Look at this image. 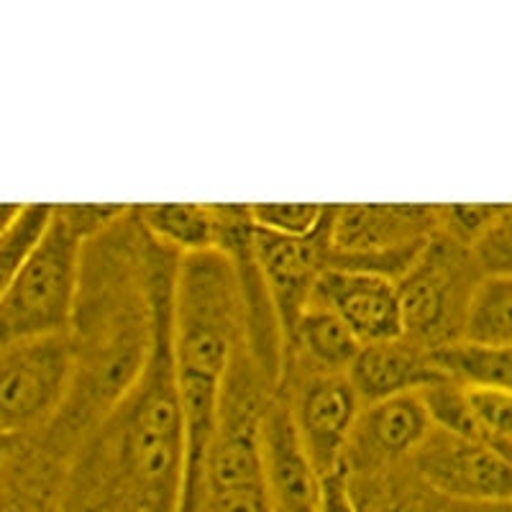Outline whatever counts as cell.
Returning a JSON list of instances; mask_svg holds the SVG:
<instances>
[{"mask_svg": "<svg viewBox=\"0 0 512 512\" xmlns=\"http://www.w3.org/2000/svg\"><path fill=\"white\" fill-rule=\"evenodd\" d=\"M244 344V297L231 259L218 249L182 256L172 297V361L187 433L182 505L195 492L223 387Z\"/></svg>", "mask_w": 512, "mask_h": 512, "instance_id": "3957f363", "label": "cell"}, {"mask_svg": "<svg viewBox=\"0 0 512 512\" xmlns=\"http://www.w3.org/2000/svg\"><path fill=\"white\" fill-rule=\"evenodd\" d=\"M487 277L472 246L438 231L397 285L402 336L428 351L464 341L466 318Z\"/></svg>", "mask_w": 512, "mask_h": 512, "instance_id": "277c9868", "label": "cell"}, {"mask_svg": "<svg viewBox=\"0 0 512 512\" xmlns=\"http://www.w3.org/2000/svg\"><path fill=\"white\" fill-rule=\"evenodd\" d=\"M172 297L175 285L162 297L157 341L136 387L77 448L64 512L182 510L187 433L172 361Z\"/></svg>", "mask_w": 512, "mask_h": 512, "instance_id": "7a4b0ae2", "label": "cell"}, {"mask_svg": "<svg viewBox=\"0 0 512 512\" xmlns=\"http://www.w3.org/2000/svg\"><path fill=\"white\" fill-rule=\"evenodd\" d=\"M356 512H448L451 502L425 482L413 459L377 469L346 474Z\"/></svg>", "mask_w": 512, "mask_h": 512, "instance_id": "2e32d148", "label": "cell"}, {"mask_svg": "<svg viewBox=\"0 0 512 512\" xmlns=\"http://www.w3.org/2000/svg\"><path fill=\"white\" fill-rule=\"evenodd\" d=\"M361 346L364 344L356 333L336 313L320 305H308L287 344L285 367L297 364L318 372L349 374Z\"/></svg>", "mask_w": 512, "mask_h": 512, "instance_id": "e0dca14e", "label": "cell"}, {"mask_svg": "<svg viewBox=\"0 0 512 512\" xmlns=\"http://www.w3.org/2000/svg\"><path fill=\"white\" fill-rule=\"evenodd\" d=\"M139 221L159 244L180 256L218 249L216 210L208 203L136 205Z\"/></svg>", "mask_w": 512, "mask_h": 512, "instance_id": "ac0fdd59", "label": "cell"}, {"mask_svg": "<svg viewBox=\"0 0 512 512\" xmlns=\"http://www.w3.org/2000/svg\"><path fill=\"white\" fill-rule=\"evenodd\" d=\"M474 254L487 274H512V205L474 246Z\"/></svg>", "mask_w": 512, "mask_h": 512, "instance_id": "4316f807", "label": "cell"}, {"mask_svg": "<svg viewBox=\"0 0 512 512\" xmlns=\"http://www.w3.org/2000/svg\"><path fill=\"white\" fill-rule=\"evenodd\" d=\"M431 431L433 420L420 392L369 402L356 418L341 469L364 474L410 461Z\"/></svg>", "mask_w": 512, "mask_h": 512, "instance_id": "8fae6325", "label": "cell"}, {"mask_svg": "<svg viewBox=\"0 0 512 512\" xmlns=\"http://www.w3.org/2000/svg\"><path fill=\"white\" fill-rule=\"evenodd\" d=\"M510 203H448L441 205V233L464 246H477L505 216Z\"/></svg>", "mask_w": 512, "mask_h": 512, "instance_id": "d4e9b609", "label": "cell"}, {"mask_svg": "<svg viewBox=\"0 0 512 512\" xmlns=\"http://www.w3.org/2000/svg\"><path fill=\"white\" fill-rule=\"evenodd\" d=\"M333 210L326 226L308 239H285V236H274V233L259 231L254 226L256 262L264 274L274 310L280 315L282 333H285V354L297 320L310 305L315 282L328 269Z\"/></svg>", "mask_w": 512, "mask_h": 512, "instance_id": "30bf717a", "label": "cell"}, {"mask_svg": "<svg viewBox=\"0 0 512 512\" xmlns=\"http://www.w3.org/2000/svg\"><path fill=\"white\" fill-rule=\"evenodd\" d=\"M331 210L333 205L320 203H256L251 205V221L274 236L308 239L326 226Z\"/></svg>", "mask_w": 512, "mask_h": 512, "instance_id": "7402d4cb", "label": "cell"}, {"mask_svg": "<svg viewBox=\"0 0 512 512\" xmlns=\"http://www.w3.org/2000/svg\"><path fill=\"white\" fill-rule=\"evenodd\" d=\"M438 369L461 387L512 392V346H484L459 341L433 351Z\"/></svg>", "mask_w": 512, "mask_h": 512, "instance_id": "d6986e66", "label": "cell"}, {"mask_svg": "<svg viewBox=\"0 0 512 512\" xmlns=\"http://www.w3.org/2000/svg\"><path fill=\"white\" fill-rule=\"evenodd\" d=\"M413 466L448 502L512 500V459L482 438L433 425L413 454Z\"/></svg>", "mask_w": 512, "mask_h": 512, "instance_id": "9c48e42d", "label": "cell"}, {"mask_svg": "<svg viewBox=\"0 0 512 512\" xmlns=\"http://www.w3.org/2000/svg\"><path fill=\"white\" fill-rule=\"evenodd\" d=\"M349 379L361 402L387 400V397L423 392L425 387L446 379L438 369L433 351L400 336L379 344H364L349 369Z\"/></svg>", "mask_w": 512, "mask_h": 512, "instance_id": "9a60e30c", "label": "cell"}, {"mask_svg": "<svg viewBox=\"0 0 512 512\" xmlns=\"http://www.w3.org/2000/svg\"><path fill=\"white\" fill-rule=\"evenodd\" d=\"M290 405L297 436L320 477L338 472L346 446L364 402L354 390L349 374L318 372V369L285 367L277 387Z\"/></svg>", "mask_w": 512, "mask_h": 512, "instance_id": "ba28073f", "label": "cell"}, {"mask_svg": "<svg viewBox=\"0 0 512 512\" xmlns=\"http://www.w3.org/2000/svg\"><path fill=\"white\" fill-rule=\"evenodd\" d=\"M259 443L272 512H320L323 477L297 436L290 405L280 392L264 410Z\"/></svg>", "mask_w": 512, "mask_h": 512, "instance_id": "4fadbf2b", "label": "cell"}, {"mask_svg": "<svg viewBox=\"0 0 512 512\" xmlns=\"http://www.w3.org/2000/svg\"><path fill=\"white\" fill-rule=\"evenodd\" d=\"M134 205L128 203H64L57 205L59 218H62L77 239L88 244L90 239L100 236L103 231L121 221Z\"/></svg>", "mask_w": 512, "mask_h": 512, "instance_id": "484cf974", "label": "cell"}, {"mask_svg": "<svg viewBox=\"0 0 512 512\" xmlns=\"http://www.w3.org/2000/svg\"><path fill=\"white\" fill-rule=\"evenodd\" d=\"M464 341L512 346V274H487L466 318Z\"/></svg>", "mask_w": 512, "mask_h": 512, "instance_id": "44dd1931", "label": "cell"}, {"mask_svg": "<svg viewBox=\"0 0 512 512\" xmlns=\"http://www.w3.org/2000/svg\"><path fill=\"white\" fill-rule=\"evenodd\" d=\"M310 305L336 313L361 344H379L402 336L397 285L379 274L326 269L315 282Z\"/></svg>", "mask_w": 512, "mask_h": 512, "instance_id": "5bb4252c", "label": "cell"}, {"mask_svg": "<svg viewBox=\"0 0 512 512\" xmlns=\"http://www.w3.org/2000/svg\"><path fill=\"white\" fill-rule=\"evenodd\" d=\"M466 397L479 438L512 459V392L466 387Z\"/></svg>", "mask_w": 512, "mask_h": 512, "instance_id": "603a6c76", "label": "cell"}, {"mask_svg": "<svg viewBox=\"0 0 512 512\" xmlns=\"http://www.w3.org/2000/svg\"><path fill=\"white\" fill-rule=\"evenodd\" d=\"M57 205L52 203H3L0 218V287L13 280L26 259L41 246L52 228Z\"/></svg>", "mask_w": 512, "mask_h": 512, "instance_id": "ffe728a7", "label": "cell"}, {"mask_svg": "<svg viewBox=\"0 0 512 512\" xmlns=\"http://www.w3.org/2000/svg\"><path fill=\"white\" fill-rule=\"evenodd\" d=\"M82 249L70 226L54 216L39 249L0 287V341L67 333L80 290Z\"/></svg>", "mask_w": 512, "mask_h": 512, "instance_id": "8992f818", "label": "cell"}, {"mask_svg": "<svg viewBox=\"0 0 512 512\" xmlns=\"http://www.w3.org/2000/svg\"><path fill=\"white\" fill-rule=\"evenodd\" d=\"M72 379L70 333L0 341V433L44 431L67 405Z\"/></svg>", "mask_w": 512, "mask_h": 512, "instance_id": "52a82bcc", "label": "cell"}, {"mask_svg": "<svg viewBox=\"0 0 512 512\" xmlns=\"http://www.w3.org/2000/svg\"><path fill=\"white\" fill-rule=\"evenodd\" d=\"M180 259L141 226L136 205L82 249L67 331L75 379L62 413L41 431L72 459L144 374L157 341L159 305L175 285Z\"/></svg>", "mask_w": 512, "mask_h": 512, "instance_id": "6da1fadb", "label": "cell"}, {"mask_svg": "<svg viewBox=\"0 0 512 512\" xmlns=\"http://www.w3.org/2000/svg\"><path fill=\"white\" fill-rule=\"evenodd\" d=\"M420 395H423L425 408L431 413L436 428L459 433V436L479 438L472 408H469V397H466V387L446 377L441 382L431 384V387H425Z\"/></svg>", "mask_w": 512, "mask_h": 512, "instance_id": "cb8c5ba5", "label": "cell"}, {"mask_svg": "<svg viewBox=\"0 0 512 512\" xmlns=\"http://www.w3.org/2000/svg\"><path fill=\"white\" fill-rule=\"evenodd\" d=\"M448 512H512V500H500V502H451Z\"/></svg>", "mask_w": 512, "mask_h": 512, "instance_id": "f1b7e54d", "label": "cell"}, {"mask_svg": "<svg viewBox=\"0 0 512 512\" xmlns=\"http://www.w3.org/2000/svg\"><path fill=\"white\" fill-rule=\"evenodd\" d=\"M70 466L41 431L0 436V512H64Z\"/></svg>", "mask_w": 512, "mask_h": 512, "instance_id": "7c38bea8", "label": "cell"}, {"mask_svg": "<svg viewBox=\"0 0 512 512\" xmlns=\"http://www.w3.org/2000/svg\"><path fill=\"white\" fill-rule=\"evenodd\" d=\"M441 231V205H336L328 269L369 272L397 282Z\"/></svg>", "mask_w": 512, "mask_h": 512, "instance_id": "5b68a950", "label": "cell"}, {"mask_svg": "<svg viewBox=\"0 0 512 512\" xmlns=\"http://www.w3.org/2000/svg\"><path fill=\"white\" fill-rule=\"evenodd\" d=\"M320 512H356L344 469H338V472L323 477V502H320Z\"/></svg>", "mask_w": 512, "mask_h": 512, "instance_id": "83f0119b", "label": "cell"}]
</instances>
